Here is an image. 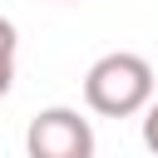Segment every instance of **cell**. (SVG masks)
I'll use <instances>...</instances> for the list:
<instances>
[{
	"mask_svg": "<svg viewBox=\"0 0 158 158\" xmlns=\"http://www.w3.org/2000/svg\"><path fill=\"white\" fill-rule=\"evenodd\" d=\"M15 49H20V30H15V20L0 15V99L15 84Z\"/></svg>",
	"mask_w": 158,
	"mask_h": 158,
	"instance_id": "obj_3",
	"label": "cell"
},
{
	"mask_svg": "<svg viewBox=\"0 0 158 158\" xmlns=\"http://www.w3.org/2000/svg\"><path fill=\"white\" fill-rule=\"evenodd\" d=\"M153 99V64L133 49L99 54L84 74V104L99 118H133Z\"/></svg>",
	"mask_w": 158,
	"mask_h": 158,
	"instance_id": "obj_1",
	"label": "cell"
},
{
	"mask_svg": "<svg viewBox=\"0 0 158 158\" xmlns=\"http://www.w3.org/2000/svg\"><path fill=\"white\" fill-rule=\"evenodd\" d=\"M25 158H94V123L69 104L40 109L25 128Z\"/></svg>",
	"mask_w": 158,
	"mask_h": 158,
	"instance_id": "obj_2",
	"label": "cell"
},
{
	"mask_svg": "<svg viewBox=\"0 0 158 158\" xmlns=\"http://www.w3.org/2000/svg\"><path fill=\"white\" fill-rule=\"evenodd\" d=\"M59 5H74V0H59Z\"/></svg>",
	"mask_w": 158,
	"mask_h": 158,
	"instance_id": "obj_5",
	"label": "cell"
},
{
	"mask_svg": "<svg viewBox=\"0 0 158 158\" xmlns=\"http://www.w3.org/2000/svg\"><path fill=\"white\" fill-rule=\"evenodd\" d=\"M143 148L148 153H158V94L148 99V109H143Z\"/></svg>",
	"mask_w": 158,
	"mask_h": 158,
	"instance_id": "obj_4",
	"label": "cell"
}]
</instances>
